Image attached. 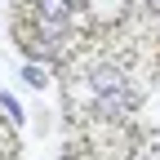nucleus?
<instances>
[{
	"label": "nucleus",
	"instance_id": "5",
	"mask_svg": "<svg viewBox=\"0 0 160 160\" xmlns=\"http://www.w3.org/2000/svg\"><path fill=\"white\" fill-rule=\"evenodd\" d=\"M22 80H27V85H45V71H40V67H27Z\"/></svg>",
	"mask_w": 160,
	"mask_h": 160
},
{
	"label": "nucleus",
	"instance_id": "3",
	"mask_svg": "<svg viewBox=\"0 0 160 160\" xmlns=\"http://www.w3.org/2000/svg\"><path fill=\"white\" fill-rule=\"evenodd\" d=\"M89 85H93V93H116V89H125L129 85V80H125V71H120V67H93L89 71Z\"/></svg>",
	"mask_w": 160,
	"mask_h": 160
},
{
	"label": "nucleus",
	"instance_id": "1",
	"mask_svg": "<svg viewBox=\"0 0 160 160\" xmlns=\"http://www.w3.org/2000/svg\"><path fill=\"white\" fill-rule=\"evenodd\" d=\"M133 107H138V93L129 85L116 89V93H98V116H107V120H125Z\"/></svg>",
	"mask_w": 160,
	"mask_h": 160
},
{
	"label": "nucleus",
	"instance_id": "6",
	"mask_svg": "<svg viewBox=\"0 0 160 160\" xmlns=\"http://www.w3.org/2000/svg\"><path fill=\"white\" fill-rule=\"evenodd\" d=\"M147 5H151V9H160V0H147Z\"/></svg>",
	"mask_w": 160,
	"mask_h": 160
},
{
	"label": "nucleus",
	"instance_id": "2",
	"mask_svg": "<svg viewBox=\"0 0 160 160\" xmlns=\"http://www.w3.org/2000/svg\"><path fill=\"white\" fill-rule=\"evenodd\" d=\"M36 5H40V27L53 36V31H58V27H62L67 18H71L76 0H36Z\"/></svg>",
	"mask_w": 160,
	"mask_h": 160
},
{
	"label": "nucleus",
	"instance_id": "4",
	"mask_svg": "<svg viewBox=\"0 0 160 160\" xmlns=\"http://www.w3.org/2000/svg\"><path fill=\"white\" fill-rule=\"evenodd\" d=\"M0 111H5V116L13 120V125H18V120H22V111H18V102H13L9 93H0Z\"/></svg>",
	"mask_w": 160,
	"mask_h": 160
}]
</instances>
